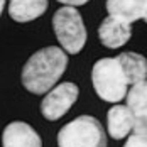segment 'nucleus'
I'll list each match as a JSON object with an SVG mask.
<instances>
[{
	"label": "nucleus",
	"instance_id": "nucleus-1",
	"mask_svg": "<svg viewBox=\"0 0 147 147\" xmlns=\"http://www.w3.org/2000/svg\"><path fill=\"white\" fill-rule=\"evenodd\" d=\"M68 66V56L56 46H49L34 53L24 69H22V85L34 95H44L59 81Z\"/></svg>",
	"mask_w": 147,
	"mask_h": 147
},
{
	"label": "nucleus",
	"instance_id": "nucleus-2",
	"mask_svg": "<svg viewBox=\"0 0 147 147\" xmlns=\"http://www.w3.org/2000/svg\"><path fill=\"white\" fill-rule=\"evenodd\" d=\"M91 83L96 95L110 103H118L129 93V81L117 58L98 59L91 68Z\"/></svg>",
	"mask_w": 147,
	"mask_h": 147
},
{
	"label": "nucleus",
	"instance_id": "nucleus-3",
	"mask_svg": "<svg viewBox=\"0 0 147 147\" xmlns=\"http://www.w3.org/2000/svg\"><path fill=\"white\" fill-rule=\"evenodd\" d=\"M59 147H107V135L95 117L81 115L68 122L58 134Z\"/></svg>",
	"mask_w": 147,
	"mask_h": 147
},
{
	"label": "nucleus",
	"instance_id": "nucleus-4",
	"mask_svg": "<svg viewBox=\"0 0 147 147\" xmlns=\"http://www.w3.org/2000/svg\"><path fill=\"white\" fill-rule=\"evenodd\" d=\"M53 27L59 44L68 54H78L86 42V29L83 19L74 7H61L53 15Z\"/></svg>",
	"mask_w": 147,
	"mask_h": 147
},
{
	"label": "nucleus",
	"instance_id": "nucleus-5",
	"mask_svg": "<svg viewBox=\"0 0 147 147\" xmlns=\"http://www.w3.org/2000/svg\"><path fill=\"white\" fill-rule=\"evenodd\" d=\"M78 86L74 83H61L58 86L47 91L41 103V113L47 120L61 118L78 100Z\"/></svg>",
	"mask_w": 147,
	"mask_h": 147
},
{
	"label": "nucleus",
	"instance_id": "nucleus-6",
	"mask_svg": "<svg viewBox=\"0 0 147 147\" xmlns=\"http://www.w3.org/2000/svg\"><path fill=\"white\" fill-rule=\"evenodd\" d=\"M98 36H100V41L103 46L110 49H118L129 42L132 36V27L129 22L120 20L113 15H108L103 19V22L98 27Z\"/></svg>",
	"mask_w": 147,
	"mask_h": 147
},
{
	"label": "nucleus",
	"instance_id": "nucleus-7",
	"mask_svg": "<svg viewBox=\"0 0 147 147\" xmlns=\"http://www.w3.org/2000/svg\"><path fill=\"white\" fill-rule=\"evenodd\" d=\"M3 147H42L41 137L26 122H12L2 134Z\"/></svg>",
	"mask_w": 147,
	"mask_h": 147
},
{
	"label": "nucleus",
	"instance_id": "nucleus-8",
	"mask_svg": "<svg viewBox=\"0 0 147 147\" xmlns=\"http://www.w3.org/2000/svg\"><path fill=\"white\" fill-rule=\"evenodd\" d=\"M135 125V113L127 105H115L107 113V130L113 139H123L130 135Z\"/></svg>",
	"mask_w": 147,
	"mask_h": 147
},
{
	"label": "nucleus",
	"instance_id": "nucleus-9",
	"mask_svg": "<svg viewBox=\"0 0 147 147\" xmlns=\"http://www.w3.org/2000/svg\"><path fill=\"white\" fill-rule=\"evenodd\" d=\"M147 0H107L108 14L132 24L139 19H144Z\"/></svg>",
	"mask_w": 147,
	"mask_h": 147
},
{
	"label": "nucleus",
	"instance_id": "nucleus-10",
	"mask_svg": "<svg viewBox=\"0 0 147 147\" xmlns=\"http://www.w3.org/2000/svg\"><path fill=\"white\" fill-rule=\"evenodd\" d=\"M47 10V0H10L9 14L15 22H30Z\"/></svg>",
	"mask_w": 147,
	"mask_h": 147
},
{
	"label": "nucleus",
	"instance_id": "nucleus-11",
	"mask_svg": "<svg viewBox=\"0 0 147 147\" xmlns=\"http://www.w3.org/2000/svg\"><path fill=\"white\" fill-rule=\"evenodd\" d=\"M117 59L122 64V69L129 85H137L147 80V59L137 53H123L118 54Z\"/></svg>",
	"mask_w": 147,
	"mask_h": 147
},
{
	"label": "nucleus",
	"instance_id": "nucleus-12",
	"mask_svg": "<svg viewBox=\"0 0 147 147\" xmlns=\"http://www.w3.org/2000/svg\"><path fill=\"white\" fill-rule=\"evenodd\" d=\"M125 98H127V107L135 113V117L147 115V80L132 85Z\"/></svg>",
	"mask_w": 147,
	"mask_h": 147
},
{
	"label": "nucleus",
	"instance_id": "nucleus-13",
	"mask_svg": "<svg viewBox=\"0 0 147 147\" xmlns=\"http://www.w3.org/2000/svg\"><path fill=\"white\" fill-rule=\"evenodd\" d=\"M123 147H147V130L140 125H134V130Z\"/></svg>",
	"mask_w": 147,
	"mask_h": 147
},
{
	"label": "nucleus",
	"instance_id": "nucleus-14",
	"mask_svg": "<svg viewBox=\"0 0 147 147\" xmlns=\"http://www.w3.org/2000/svg\"><path fill=\"white\" fill-rule=\"evenodd\" d=\"M58 2L68 5V7H80V5H85L88 0H58Z\"/></svg>",
	"mask_w": 147,
	"mask_h": 147
},
{
	"label": "nucleus",
	"instance_id": "nucleus-15",
	"mask_svg": "<svg viewBox=\"0 0 147 147\" xmlns=\"http://www.w3.org/2000/svg\"><path fill=\"white\" fill-rule=\"evenodd\" d=\"M135 125H140L147 130V115H142V117H135Z\"/></svg>",
	"mask_w": 147,
	"mask_h": 147
},
{
	"label": "nucleus",
	"instance_id": "nucleus-16",
	"mask_svg": "<svg viewBox=\"0 0 147 147\" xmlns=\"http://www.w3.org/2000/svg\"><path fill=\"white\" fill-rule=\"evenodd\" d=\"M3 7H5V0H0V14L3 12Z\"/></svg>",
	"mask_w": 147,
	"mask_h": 147
},
{
	"label": "nucleus",
	"instance_id": "nucleus-17",
	"mask_svg": "<svg viewBox=\"0 0 147 147\" xmlns=\"http://www.w3.org/2000/svg\"><path fill=\"white\" fill-rule=\"evenodd\" d=\"M144 20L147 22V7H146V14H144Z\"/></svg>",
	"mask_w": 147,
	"mask_h": 147
}]
</instances>
